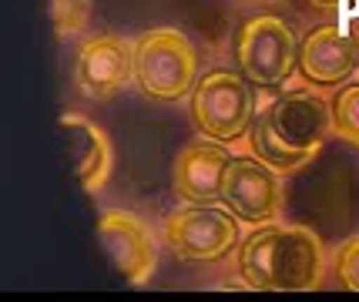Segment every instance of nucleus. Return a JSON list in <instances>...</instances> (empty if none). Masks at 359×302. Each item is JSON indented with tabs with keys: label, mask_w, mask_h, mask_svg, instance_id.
<instances>
[{
	"label": "nucleus",
	"mask_w": 359,
	"mask_h": 302,
	"mask_svg": "<svg viewBox=\"0 0 359 302\" xmlns=\"http://www.w3.org/2000/svg\"><path fill=\"white\" fill-rule=\"evenodd\" d=\"M329 131H332V104L299 88V91H282L259 108L249 128V142L255 158L285 175L316 158Z\"/></svg>",
	"instance_id": "1"
},
{
	"label": "nucleus",
	"mask_w": 359,
	"mask_h": 302,
	"mask_svg": "<svg viewBox=\"0 0 359 302\" xmlns=\"http://www.w3.org/2000/svg\"><path fill=\"white\" fill-rule=\"evenodd\" d=\"M323 242L306 225H259L238 245V272L259 292H309L323 282Z\"/></svg>",
	"instance_id": "2"
},
{
	"label": "nucleus",
	"mask_w": 359,
	"mask_h": 302,
	"mask_svg": "<svg viewBox=\"0 0 359 302\" xmlns=\"http://www.w3.org/2000/svg\"><path fill=\"white\" fill-rule=\"evenodd\" d=\"M135 81L151 101H178L198 84V50L188 34L155 27L135 44Z\"/></svg>",
	"instance_id": "3"
},
{
	"label": "nucleus",
	"mask_w": 359,
	"mask_h": 302,
	"mask_svg": "<svg viewBox=\"0 0 359 302\" xmlns=\"http://www.w3.org/2000/svg\"><path fill=\"white\" fill-rule=\"evenodd\" d=\"M255 114H259L255 91L242 71L215 67L198 78L191 91V121L212 142H238L242 135H249Z\"/></svg>",
	"instance_id": "4"
},
{
	"label": "nucleus",
	"mask_w": 359,
	"mask_h": 302,
	"mask_svg": "<svg viewBox=\"0 0 359 302\" xmlns=\"http://www.w3.org/2000/svg\"><path fill=\"white\" fill-rule=\"evenodd\" d=\"M161 242L182 262H219L238 245V219L229 205L188 202L168 212L161 225Z\"/></svg>",
	"instance_id": "5"
},
{
	"label": "nucleus",
	"mask_w": 359,
	"mask_h": 302,
	"mask_svg": "<svg viewBox=\"0 0 359 302\" xmlns=\"http://www.w3.org/2000/svg\"><path fill=\"white\" fill-rule=\"evenodd\" d=\"M235 64L259 88L285 84L299 64V44L292 27L272 14L245 17L235 31Z\"/></svg>",
	"instance_id": "6"
},
{
	"label": "nucleus",
	"mask_w": 359,
	"mask_h": 302,
	"mask_svg": "<svg viewBox=\"0 0 359 302\" xmlns=\"http://www.w3.org/2000/svg\"><path fill=\"white\" fill-rule=\"evenodd\" d=\"M97 242L131 286H144L155 275L158 242L141 215L125 208H104L97 219Z\"/></svg>",
	"instance_id": "7"
},
{
	"label": "nucleus",
	"mask_w": 359,
	"mask_h": 302,
	"mask_svg": "<svg viewBox=\"0 0 359 302\" xmlns=\"http://www.w3.org/2000/svg\"><path fill=\"white\" fill-rule=\"evenodd\" d=\"M222 202L235 212L238 222L266 225L282 208L279 172L259 158H232L222 181Z\"/></svg>",
	"instance_id": "8"
},
{
	"label": "nucleus",
	"mask_w": 359,
	"mask_h": 302,
	"mask_svg": "<svg viewBox=\"0 0 359 302\" xmlns=\"http://www.w3.org/2000/svg\"><path fill=\"white\" fill-rule=\"evenodd\" d=\"M299 71L316 88H339L359 71V41L346 24H319L299 44Z\"/></svg>",
	"instance_id": "9"
},
{
	"label": "nucleus",
	"mask_w": 359,
	"mask_h": 302,
	"mask_svg": "<svg viewBox=\"0 0 359 302\" xmlns=\"http://www.w3.org/2000/svg\"><path fill=\"white\" fill-rule=\"evenodd\" d=\"M78 88L88 97H111L135 78V44L118 34L88 37L78 50Z\"/></svg>",
	"instance_id": "10"
},
{
	"label": "nucleus",
	"mask_w": 359,
	"mask_h": 302,
	"mask_svg": "<svg viewBox=\"0 0 359 302\" xmlns=\"http://www.w3.org/2000/svg\"><path fill=\"white\" fill-rule=\"evenodd\" d=\"M61 135L74 181L91 195L101 191V185L111 178V168H114V151H111L108 135L94 125L91 118L74 111L61 114Z\"/></svg>",
	"instance_id": "11"
},
{
	"label": "nucleus",
	"mask_w": 359,
	"mask_h": 302,
	"mask_svg": "<svg viewBox=\"0 0 359 302\" xmlns=\"http://www.w3.org/2000/svg\"><path fill=\"white\" fill-rule=\"evenodd\" d=\"M232 155L222 148V142H191L175 158L172 181L178 198L185 202H215L222 198V181L229 172Z\"/></svg>",
	"instance_id": "12"
},
{
	"label": "nucleus",
	"mask_w": 359,
	"mask_h": 302,
	"mask_svg": "<svg viewBox=\"0 0 359 302\" xmlns=\"http://www.w3.org/2000/svg\"><path fill=\"white\" fill-rule=\"evenodd\" d=\"M332 131L343 142L359 144V84H346L332 97Z\"/></svg>",
	"instance_id": "13"
},
{
	"label": "nucleus",
	"mask_w": 359,
	"mask_h": 302,
	"mask_svg": "<svg viewBox=\"0 0 359 302\" xmlns=\"http://www.w3.org/2000/svg\"><path fill=\"white\" fill-rule=\"evenodd\" d=\"M47 17L61 37H74L91 17V0H47Z\"/></svg>",
	"instance_id": "14"
},
{
	"label": "nucleus",
	"mask_w": 359,
	"mask_h": 302,
	"mask_svg": "<svg viewBox=\"0 0 359 302\" xmlns=\"http://www.w3.org/2000/svg\"><path fill=\"white\" fill-rule=\"evenodd\" d=\"M336 279L349 292H359V235L346 239L336 249Z\"/></svg>",
	"instance_id": "15"
},
{
	"label": "nucleus",
	"mask_w": 359,
	"mask_h": 302,
	"mask_svg": "<svg viewBox=\"0 0 359 302\" xmlns=\"http://www.w3.org/2000/svg\"><path fill=\"white\" fill-rule=\"evenodd\" d=\"M309 7H316V11H336L346 20L359 17V0H309Z\"/></svg>",
	"instance_id": "16"
},
{
	"label": "nucleus",
	"mask_w": 359,
	"mask_h": 302,
	"mask_svg": "<svg viewBox=\"0 0 359 302\" xmlns=\"http://www.w3.org/2000/svg\"><path fill=\"white\" fill-rule=\"evenodd\" d=\"M346 27L356 34V41H359V17H353V20H346Z\"/></svg>",
	"instance_id": "17"
}]
</instances>
